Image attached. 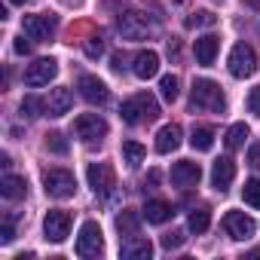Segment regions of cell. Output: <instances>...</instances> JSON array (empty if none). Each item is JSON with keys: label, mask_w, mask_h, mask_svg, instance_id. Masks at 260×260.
Returning <instances> with one entry per match:
<instances>
[{"label": "cell", "mask_w": 260, "mask_h": 260, "mask_svg": "<svg viewBox=\"0 0 260 260\" xmlns=\"http://www.w3.org/2000/svg\"><path fill=\"white\" fill-rule=\"evenodd\" d=\"M77 89H80V95L89 101V104H107L110 101V89L104 86V80H98V77H92V74H83L80 80H77Z\"/></svg>", "instance_id": "4fadbf2b"}, {"label": "cell", "mask_w": 260, "mask_h": 260, "mask_svg": "<svg viewBox=\"0 0 260 260\" xmlns=\"http://www.w3.org/2000/svg\"><path fill=\"white\" fill-rule=\"evenodd\" d=\"M242 199H245L251 208H260V181H257V178L245 181V187H242Z\"/></svg>", "instance_id": "4dcf8cb0"}, {"label": "cell", "mask_w": 260, "mask_h": 260, "mask_svg": "<svg viewBox=\"0 0 260 260\" xmlns=\"http://www.w3.org/2000/svg\"><path fill=\"white\" fill-rule=\"evenodd\" d=\"M196 61L202 64V68H211L214 64V58H217V49H220V37H214V34H205V37H199L196 40Z\"/></svg>", "instance_id": "d6986e66"}, {"label": "cell", "mask_w": 260, "mask_h": 260, "mask_svg": "<svg viewBox=\"0 0 260 260\" xmlns=\"http://www.w3.org/2000/svg\"><path fill=\"white\" fill-rule=\"evenodd\" d=\"M43 104H46V116H64L68 110H71V104H74V95H71V89H64V86H58V89H49V95L43 98Z\"/></svg>", "instance_id": "9a60e30c"}, {"label": "cell", "mask_w": 260, "mask_h": 260, "mask_svg": "<svg viewBox=\"0 0 260 260\" xmlns=\"http://www.w3.org/2000/svg\"><path fill=\"white\" fill-rule=\"evenodd\" d=\"M208 223H211V211L208 208H196V211H190V220H187V226L199 236V233H205L208 230Z\"/></svg>", "instance_id": "83f0119b"}, {"label": "cell", "mask_w": 260, "mask_h": 260, "mask_svg": "<svg viewBox=\"0 0 260 260\" xmlns=\"http://www.w3.org/2000/svg\"><path fill=\"white\" fill-rule=\"evenodd\" d=\"M74 132L83 144H95L107 135V119L101 113H83V116L74 119Z\"/></svg>", "instance_id": "5b68a950"}, {"label": "cell", "mask_w": 260, "mask_h": 260, "mask_svg": "<svg viewBox=\"0 0 260 260\" xmlns=\"http://www.w3.org/2000/svg\"><path fill=\"white\" fill-rule=\"evenodd\" d=\"M245 4H248L251 10H257V13H260V0H245Z\"/></svg>", "instance_id": "ab89813d"}, {"label": "cell", "mask_w": 260, "mask_h": 260, "mask_svg": "<svg viewBox=\"0 0 260 260\" xmlns=\"http://www.w3.org/2000/svg\"><path fill=\"white\" fill-rule=\"evenodd\" d=\"M43 190L52 199H71L77 193V178L68 169H49L43 175Z\"/></svg>", "instance_id": "3957f363"}, {"label": "cell", "mask_w": 260, "mask_h": 260, "mask_svg": "<svg viewBox=\"0 0 260 260\" xmlns=\"http://www.w3.org/2000/svg\"><path fill=\"white\" fill-rule=\"evenodd\" d=\"M184 239H187V236H184V230H172V233H166V236H162V248H166V251L181 248V245H184Z\"/></svg>", "instance_id": "d6a6232c"}, {"label": "cell", "mask_w": 260, "mask_h": 260, "mask_svg": "<svg viewBox=\"0 0 260 260\" xmlns=\"http://www.w3.org/2000/svg\"><path fill=\"white\" fill-rule=\"evenodd\" d=\"M233 178H236V162H233L230 156H220V159L211 166V187H214L217 193H226L230 184H233Z\"/></svg>", "instance_id": "2e32d148"}, {"label": "cell", "mask_w": 260, "mask_h": 260, "mask_svg": "<svg viewBox=\"0 0 260 260\" xmlns=\"http://www.w3.org/2000/svg\"><path fill=\"white\" fill-rule=\"evenodd\" d=\"M159 92H162L166 101H175V98L181 95V83H178V77H175V74H166V77L159 80Z\"/></svg>", "instance_id": "f1b7e54d"}, {"label": "cell", "mask_w": 260, "mask_h": 260, "mask_svg": "<svg viewBox=\"0 0 260 260\" xmlns=\"http://www.w3.org/2000/svg\"><path fill=\"white\" fill-rule=\"evenodd\" d=\"M214 22H217V16L211 13V10H199V13H193V16H187V28L190 31H196V28H214Z\"/></svg>", "instance_id": "4316f807"}, {"label": "cell", "mask_w": 260, "mask_h": 260, "mask_svg": "<svg viewBox=\"0 0 260 260\" xmlns=\"http://www.w3.org/2000/svg\"><path fill=\"white\" fill-rule=\"evenodd\" d=\"M144 156H147L144 144H138V141H122V162L128 169H138L144 162Z\"/></svg>", "instance_id": "484cf974"}, {"label": "cell", "mask_w": 260, "mask_h": 260, "mask_svg": "<svg viewBox=\"0 0 260 260\" xmlns=\"http://www.w3.org/2000/svg\"><path fill=\"white\" fill-rule=\"evenodd\" d=\"M55 28H58V19L52 13H40V16H25L22 19V31L31 40H49L55 34Z\"/></svg>", "instance_id": "52a82bcc"}, {"label": "cell", "mask_w": 260, "mask_h": 260, "mask_svg": "<svg viewBox=\"0 0 260 260\" xmlns=\"http://www.w3.org/2000/svg\"><path fill=\"white\" fill-rule=\"evenodd\" d=\"M181 147V125L169 122L159 128V135H156V153H172Z\"/></svg>", "instance_id": "ffe728a7"}, {"label": "cell", "mask_w": 260, "mask_h": 260, "mask_svg": "<svg viewBox=\"0 0 260 260\" xmlns=\"http://www.w3.org/2000/svg\"><path fill=\"white\" fill-rule=\"evenodd\" d=\"M248 162H251L254 169H260V138H257V141L248 147Z\"/></svg>", "instance_id": "8d00e7d4"}, {"label": "cell", "mask_w": 260, "mask_h": 260, "mask_svg": "<svg viewBox=\"0 0 260 260\" xmlns=\"http://www.w3.org/2000/svg\"><path fill=\"white\" fill-rule=\"evenodd\" d=\"M119 254L125 260H150L153 257V245L150 239H141V236H132V239H125L119 245Z\"/></svg>", "instance_id": "ac0fdd59"}, {"label": "cell", "mask_w": 260, "mask_h": 260, "mask_svg": "<svg viewBox=\"0 0 260 260\" xmlns=\"http://www.w3.org/2000/svg\"><path fill=\"white\" fill-rule=\"evenodd\" d=\"M43 236H46V242H55V245L64 242L71 236V214L61 211V208L46 211V217H43Z\"/></svg>", "instance_id": "ba28073f"}, {"label": "cell", "mask_w": 260, "mask_h": 260, "mask_svg": "<svg viewBox=\"0 0 260 260\" xmlns=\"http://www.w3.org/2000/svg\"><path fill=\"white\" fill-rule=\"evenodd\" d=\"M144 220L147 223H166L175 211H172V205L166 202V199H147V205H144Z\"/></svg>", "instance_id": "44dd1931"}, {"label": "cell", "mask_w": 260, "mask_h": 260, "mask_svg": "<svg viewBox=\"0 0 260 260\" xmlns=\"http://www.w3.org/2000/svg\"><path fill=\"white\" fill-rule=\"evenodd\" d=\"M223 230H226V236H230V239L245 242V239H251V236H254L257 223H254V217H251V214H245V211H226V217H223Z\"/></svg>", "instance_id": "8fae6325"}, {"label": "cell", "mask_w": 260, "mask_h": 260, "mask_svg": "<svg viewBox=\"0 0 260 260\" xmlns=\"http://www.w3.org/2000/svg\"><path fill=\"white\" fill-rule=\"evenodd\" d=\"M13 49H16V55H28V52H31V43H28L25 37H16V43H13Z\"/></svg>", "instance_id": "74e56055"}, {"label": "cell", "mask_w": 260, "mask_h": 260, "mask_svg": "<svg viewBox=\"0 0 260 260\" xmlns=\"http://www.w3.org/2000/svg\"><path fill=\"white\" fill-rule=\"evenodd\" d=\"M13 7H25V4H31V0H10Z\"/></svg>", "instance_id": "60d3db41"}, {"label": "cell", "mask_w": 260, "mask_h": 260, "mask_svg": "<svg viewBox=\"0 0 260 260\" xmlns=\"http://www.w3.org/2000/svg\"><path fill=\"white\" fill-rule=\"evenodd\" d=\"M86 178H89V187L98 193V196H110L113 187H116V175L107 162H92L86 169Z\"/></svg>", "instance_id": "30bf717a"}, {"label": "cell", "mask_w": 260, "mask_h": 260, "mask_svg": "<svg viewBox=\"0 0 260 260\" xmlns=\"http://www.w3.org/2000/svg\"><path fill=\"white\" fill-rule=\"evenodd\" d=\"M248 257H260V248H254V251H248Z\"/></svg>", "instance_id": "b9f144b4"}, {"label": "cell", "mask_w": 260, "mask_h": 260, "mask_svg": "<svg viewBox=\"0 0 260 260\" xmlns=\"http://www.w3.org/2000/svg\"><path fill=\"white\" fill-rule=\"evenodd\" d=\"M226 68L236 80H245L257 71V52L248 46V43H236L230 49V58H226Z\"/></svg>", "instance_id": "277c9868"}, {"label": "cell", "mask_w": 260, "mask_h": 260, "mask_svg": "<svg viewBox=\"0 0 260 260\" xmlns=\"http://www.w3.org/2000/svg\"><path fill=\"white\" fill-rule=\"evenodd\" d=\"M248 110L260 119V86H254V89H251V95H248Z\"/></svg>", "instance_id": "836d02e7"}, {"label": "cell", "mask_w": 260, "mask_h": 260, "mask_svg": "<svg viewBox=\"0 0 260 260\" xmlns=\"http://www.w3.org/2000/svg\"><path fill=\"white\" fill-rule=\"evenodd\" d=\"M58 77V61L55 58H37L34 64H28L25 71V86H49Z\"/></svg>", "instance_id": "9c48e42d"}, {"label": "cell", "mask_w": 260, "mask_h": 260, "mask_svg": "<svg viewBox=\"0 0 260 260\" xmlns=\"http://www.w3.org/2000/svg\"><path fill=\"white\" fill-rule=\"evenodd\" d=\"M119 116H122V122H128V125H138V122H153V119L159 116V104H156V98H153L150 92H138L135 98L122 101Z\"/></svg>", "instance_id": "7a4b0ae2"}, {"label": "cell", "mask_w": 260, "mask_h": 260, "mask_svg": "<svg viewBox=\"0 0 260 260\" xmlns=\"http://www.w3.org/2000/svg\"><path fill=\"white\" fill-rule=\"evenodd\" d=\"M190 147L193 150H211L214 147V128L211 125H196L193 128V135H190Z\"/></svg>", "instance_id": "d4e9b609"}, {"label": "cell", "mask_w": 260, "mask_h": 260, "mask_svg": "<svg viewBox=\"0 0 260 260\" xmlns=\"http://www.w3.org/2000/svg\"><path fill=\"white\" fill-rule=\"evenodd\" d=\"M104 251V233L98 226V220H86L80 226V236H77V254L80 257H98Z\"/></svg>", "instance_id": "8992f818"}, {"label": "cell", "mask_w": 260, "mask_h": 260, "mask_svg": "<svg viewBox=\"0 0 260 260\" xmlns=\"http://www.w3.org/2000/svg\"><path fill=\"white\" fill-rule=\"evenodd\" d=\"M190 107H193V110H211V113H223V110H226V95H223V89H220L214 80L202 77V80H196V83H193Z\"/></svg>", "instance_id": "6da1fadb"}, {"label": "cell", "mask_w": 260, "mask_h": 260, "mask_svg": "<svg viewBox=\"0 0 260 260\" xmlns=\"http://www.w3.org/2000/svg\"><path fill=\"white\" fill-rule=\"evenodd\" d=\"M132 71H135L138 80H150V77H156V74H159V55H156L153 49H141V52L132 58Z\"/></svg>", "instance_id": "e0dca14e"}, {"label": "cell", "mask_w": 260, "mask_h": 260, "mask_svg": "<svg viewBox=\"0 0 260 260\" xmlns=\"http://www.w3.org/2000/svg\"><path fill=\"white\" fill-rule=\"evenodd\" d=\"M199 178H202V169H199V162L181 159V162H175V166H172V184H175V187H181V190H190V187H196V184H199Z\"/></svg>", "instance_id": "5bb4252c"}, {"label": "cell", "mask_w": 260, "mask_h": 260, "mask_svg": "<svg viewBox=\"0 0 260 260\" xmlns=\"http://www.w3.org/2000/svg\"><path fill=\"white\" fill-rule=\"evenodd\" d=\"M245 141H248V125H245V122H233V125L226 128V135H223L226 150H242Z\"/></svg>", "instance_id": "cb8c5ba5"}, {"label": "cell", "mask_w": 260, "mask_h": 260, "mask_svg": "<svg viewBox=\"0 0 260 260\" xmlns=\"http://www.w3.org/2000/svg\"><path fill=\"white\" fill-rule=\"evenodd\" d=\"M110 61H113V64H110V68H113V71H122V68H125V64H122V61H125V58H122V55H113V58H110Z\"/></svg>", "instance_id": "f35d334b"}, {"label": "cell", "mask_w": 260, "mask_h": 260, "mask_svg": "<svg viewBox=\"0 0 260 260\" xmlns=\"http://www.w3.org/2000/svg\"><path fill=\"white\" fill-rule=\"evenodd\" d=\"M16 239V230H13V217H7L4 220V226H0V242H4V245H10Z\"/></svg>", "instance_id": "e575fe53"}, {"label": "cell", "mask_w": 260, "mask_h": 260, "mask_svg": "<svg viewBox=\"0 0 260 260\" xmlns=\"http://www.w3.org/2000/svg\"><path fill=\"white\" fill-rule=\"evenodd\" d=\"M46 150L64 156V153H68V141H64V135H61V132H49V135H46Z\"/></svg>", "instance_id": "1f68e13d"}, {"label": "cell", "mask_w": 260, "mask_h": 260, "mask_svg": "<svg viewBox=\"0 0 260 260\" xmlns=\"http://www.w3.org/2000/svg\"><path fill=\"white\" fill-rule=\"evenodd\" d=\"M141 217H144V214H141ZM141 217H138V211L125 208V211L116 217V230H119V239H122V236H125V239L138 236V233H141Z\"/></svg>", "instance_id": "7402d4cb"}, {"label": "cell", "mask_w": 260, "mask_h": 260, "mask_svg": "<svg viewBox=\"0 0 260 260\" xmlns=\"http://www.w3.org/2000/svg\"><path fill=\"white\" fill-rule=\"evenodd\" d=\"M0 193H4L7 199H22L28 193L25 175H4V181H0Z\"/></svg>", "instance_id": "603a6c76"}, {"label": "cell", "mask_w": 260, "mask_h": 260, "mask_svg": "<svg viewBox=\"0 0 260 260\" xmlns=\"http://www.w3.org/2000/svg\"><path fill=\"white\" fill-rule=\"evenodd\" d=\"M116 28H119V34H122L125 40H144V37L153 31V25H150L147 16H141V13H125V16H119Z\"/></svg>", "instance_id": "7c38bea8"}, {"label": "cell", "mask_w": 260, "mask_h": 260, "mask_svg": "<svg viewBox=\"0 0 260 260\" xmlns=\"http://www.w3.org/2000/svg\"><path fill=\"white\" fill-rule=\"evenodd\" d=\"M101 52H104V43H101L98 37H92V40L86 43V55H89V58H98Z\"/></svg>", "instance_id": "d590c367"}, {"label": "cell", "mask_w": 260, "mask_h": 260, "mask_svg": "<svg viewBox=\"0 0 260 260\" xmlns=\"http://www.w3.org/2000/svg\"><path fill=\"white\" fill-rule=\"evenodd\" d=\"M46 113V104H43V98H34V95H25L22 98V116H43Z\"/></svg>", "instance_id": "f546056e"}]
</instances>
